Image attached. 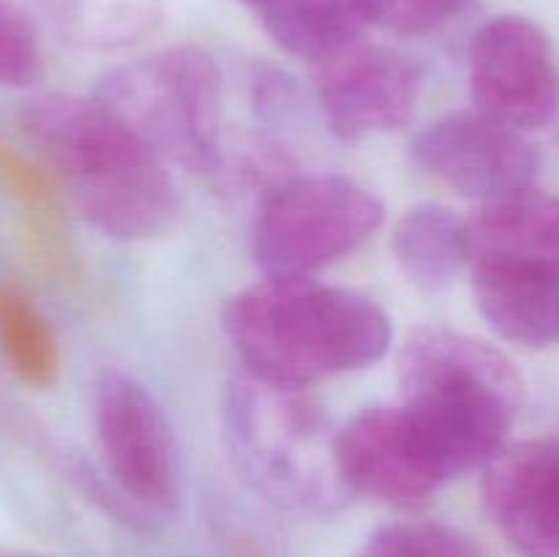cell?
Masks as SVG:
<instances>
[{"label": "cell", "instance_id": "ba28073f", "mask_svg": "<svg viewBox=\"0 0 559 557\" xmlns=\"http://www.w3.org/2000/svg\"><path fill=\"white\" fill-rule=\"evenodd\" d=\"M469 96L478 112L516 131L544 129L559 109L551 38L519 14L495 16L469 44Z\"/></svg>", "mask_w": 559, "mask_h": 557}, {"label": "cell", "instance_id": "ffe728a7", "mask_svg": "<svg viewBox=\"0 0 559 557\" xmlns=\"http://www.w3.org/2000/svg\"><path fill=\"white\" fill-rule=\"evenodd\" d=\"M44 76L36 25L11 0H0V85L31 87Z\"/></svg>", "mask_w": 559, "mask_h": 557}, {"label": "cell", "instance_id": "7a4b0ae2", "mask_svg": "<svg viewBox=\"0 0 559 557\" xmlns=\"http://www.w3.org/2000/svg\"><path fill=\"white\" fill-rule=\"evenodd\" d=\"M27 140L63 175L91 227L118 240L162 235L178 213L169 164L98 96L49 93L22 112Z\"/></svg>", "mask_w": 559, "mask_h": 557}, {"label": "cell", "instance_id": "5b68a950", "mask_svg": "<svg viewBox=\"0 0 559 557\" xmlns=\"http://www.w3.org/2000/svg\"><path fill=\"white\" fill-rule=\"evenodd\" d=\"M96 96L167 164L211 173L222 162V74L205 49L129 60L104 74Z\"/></svg>", "mask_w": 559, "mask_h": 557}, {"label": "cell", "instance_id": "8992f818", "mask_svg": "<svg viewBox=\"0 0 559 557\" xmlns=\"http://www.w3.org/2000/svg\"><path fill=\"white\" fill-rule=\"evenodd\" d=\"M385 205L344 175H293L265 191L251 227L262 276H317L380 229Z\"/></svg>", "mask_w": 559, "mask_h": 557}, {"label": "cell", "instance_id": "7c38bea8", "mask_svg": "<svg viewBox=\"0 0 559 557\" xmlns=\"http://www.w3.org/2000/svg\"><path fill=\"white\" fill-rule=\"evenodd\" d=\"M484 502L519 557H559V435L502 448L484 467Z\"/></svg>", "mask_w": 559, "mask_h": 557}, {"label": "cell", "instance_id": "9c48e42d", "mask_svg": "<svg viewBox=\"0 0 559 557\" xmlns=\"http://www.w3.org/2000/svg\"><path fill=\"white\" fill-rule=\"evenodd\" d=\"M409 158L435 183L484 202L533 189L538 153L524 131L491 120L478 109L442 115L409 145Z\"/></svg>", "mask_w": 559, "mask_h": 557}, {"label": "cell", "instance_id": "44dd1931", "mask_svg": "<svg viewBox=\"0 0 559 557\" xmlns=\"http://www.w3.org/2000/svg\"><path fill=\"white\" fill-rule=\"evenodd\" d=\"M369 25L396 36H426L440 31L467 0H360Z\"/></svg>", "mask_w": 559, "mask_h": 557}, {"label": "cell", "instance_id": "ac0fdd59", "mask_svg": "<svg viewBox=\"0 0 559 557\" xmlns=\"http://www.w3.org/2000/svg\"><path fill=\"white\" fill-rule=\"evenodd\" d=\"M355 557H486V552L448 524L396 522L366 538Z\"/></svg>", "mask_w": 559, "mask_h": 557}, {"label": "cell", "instance_id": "e0dca14e", "mask_svg": "<svg viewBox=\"0 0 559 557\" xmlns=\"http://www.w3.org/2000/svg\"><path fill=\"white\" fill-rule=\"evenodd\" d=\"M0 344L5 358L33 386H47L58 371V347L47 320L16 289H0Z\"/></svg>", "mask_w": 559, "mask_h": 557}, {"label": "cell", "instance_id": "4fadbf2b", "mask_svg": "<svg viewBox=\"0 0 559 557\" xmlns=\"http://www.w3.org/2000/svg\"><path fill=\"white\" fill-rule=\"evenodd\" d=\"M467 260L478 268L559 276V200L544 191H519L484 202L464 218Z\"/></svg>", "mask_w": 559, "mask_h": 557}, {"label": "cell", "instance_id": "277c9868", "mask_svg": "<svg viewBox=\"0 0 559 557\" xmlns=\"http://www.w3.org/2000/svg\"><path fill=\"white\" fill-rule=\"evenodd\" d=\"M235 467L267 500L293 511L331 513L349 500L336 459V431L306 388L240 371L224 399Z\"/></svg>", "mask_w": 559, "mask_h": 557}, {"label": "cell", "instance_id": "30bf717a", "mask_svg": "<svg viewBox=\"0 0 559 557\" xmlns=\"http://www.w3.org/2000/svg\"><path fill=\"white\" fill-rule=\"evenodd\" d=\"M317 104L328 129L344 142L399 131L415 112L424 76L404 52L382 44L353 47L311 63Z\"/></svg>", "mask_w": 559, "mask_h": 557}, {"label": "cell", "instance_id": "6da1fadb", "mask_svg": "<svg viewBox=\"0 0 559 557\" xmlns=\"http://www.w3.org/2000/svg\"><path fill=\"white\" fill-rule=\"evenodd\" d=\"M222 328L246 371L289 388L369 369L393 342L374 300L314 276H262L238 289L224 300Z\"/></svg>", "mask_w": 559, "mask_h": 557}, {"label": "cell", "instance_id": "7402d4cb", "mask_svg": "<svg viewBox=\"0 0 559 557\" xmlns=\"http://www.w3.org/2000/svg\"><path fill=\"white\" fill-rule=\"evenodd\" d=\"M243 3H251V5H262L265 0H243Z\"/></svg>", "mask_w": 559, "mask_h": 557}, {"label": "cell", "instance_id": "8fae6325", "mask_svg": "<svg viewBox=\"0 0 559 557\" xmlns=\"http://www.w3.org/2000/svg\"><path fill=\"white\" fill-rule=\"evenodd\" d=\"M336 459L349 495L385 506H426L448 481L402 404L360 410L336 431Z\"/></svg>", "mask_w": 559, "mask_h": 557}, {"label": "cell", "instance_id": "5bb4252c", "mask_svg": "<svg viewBox=\"0 0 559 557\" xmlns=\"http://www.w3.org/2000/svg\"><path fill=\"white\" fill-rule=\"evenodd\" d=\"M475 306L491 331L522 347L559 344V276L533 271H473Z\"/></svg>", "mask_w": 559, "mask_h": 557}, {"label": "cell", "instance_id": "3957f363", "mask_svg": "<svg viewBox=\"0 0 559 557\" xmlns=\"http://www.w3.org/2000/svg\"><path fill=\"white\" fill-rule=\"evenodd\" d=\"M399 396L448 481L486 467L508 446L524 380L491 344L445 325L415 328L396 358Z\"/></svg>", "mask_w": 559, "mask_h": 557}, {"label": "cell", "instance_id": "2e32d148", "mask_svg": "<svg viewBox=\"0 0 559 557\" xmlns=\"http://www.w3.org/2000/svg\"><path fill=\"white\" fill-rule=\"evenodd\" d=\"M257 9L273 44L309 63L353 47L369 25L360 0H265Z\"/></svg>", "mask_w": 559, "mask_h": 557}, {"label": "cell", "instance_id": "d6986e66", "mask_svg": "<svg viewBox=\"0 0 559 557\" xmlns=\"http://www.w3.org/2000/svg\"><path fill=\"white\" fill-rule=\"evenodd\" d=\"M164 20L162 0H85L82 33L98 47H129Z\"/></svg>", "mask_w": 559, "mask_h": 557}, {"label": "cell", "instance_id": "52a82bcc", "mask_svg": "<svg viewBox=\"0 0 559 557\" xmlns=\"http://www.w3.org/2000/svg\"><path fill=\"white\" fill-rule=\"evenodd\" d=\"M96 440L118 506L131 522H158L183 497L180 453L167 413L134 375L102 369L93 388Z\"/></svg>", "mask_w": 559, "mask_h": 557}, {"label": "cell", "instance_id": "9a60e30c", "mask_svg": "<svg viewBox=\"0 0 559 557\" xmlns=\"http://www.w3.org/2000/svg\"><path fill=\"white\" fill-rule=\"evenodd\" d=\"M391 254L415 287H448L462 268L469 265L464 218L445 205L420 202L393 224Z\"/></svg>", "mask_w": 559, "mask_h": 557}]
</instances>
